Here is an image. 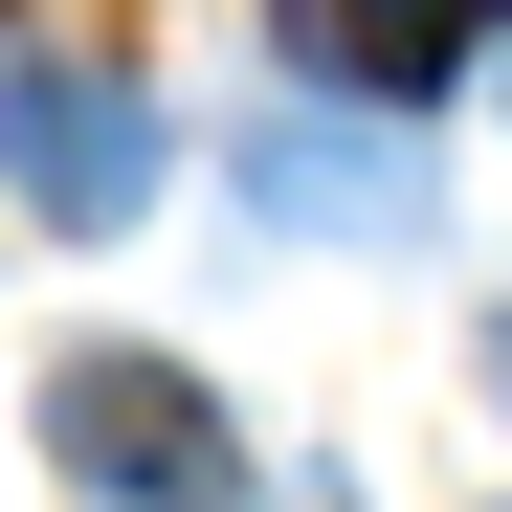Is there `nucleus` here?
I'll list each match as a JSON object with an SVG mask.
<instances>
[{
	"mask_svg": "<svg viewBox=\"0 0 512 512\" xmlns=\"http://www.w3.org/2000/svg\"><path fill=\"white\" fill-rule=\"evenodd\" d=\"M45 468L90 490V512H245V423L179 357H67L45 379Z\"/></svg>",
	"mask_w": 512,
	"mask_h": 512,
	"instance_id": "nucleus-1",
	"label": "nucleus"
},
{
	"mask_svg": "<svg viewBox=\"0 0 512 512\" xmlns=\"http://www.w3.org/2000/svg\"><path fill=\"white\" fill-rule=\"evenodd\" d=\"M156 90H112V67H0V201L23 223H67V245H112V223H156Z\"/></svg>",
	"mask_w": 512,
	"mask_h": 512,
	"instance_id": "nucleus-2",
	"label": "nucleus"
},
{
	"mask_svg": "<svg viewBox=\"0 0 512 512\" xmlns=\"http://www.w3.org/2000/svg\"><path fill=\"white\" fill-rule=\"evenodd\" d=\"M290 23H312V67H357L379 112H423V90H446V67L512 23V0H290Z\"/></svg>",
	"mask_w": 512,
	"mask_h": 512,
	"instance_id": "nucleus-3",
	"label": "nucleus"
},
{
	"mask_svg": "<svg viewBox=\"0 0 512 512\" xmlns=\"http://www.w3.org/2000/svg\"><path fill=\"white\" fill-rule=\"evenodd\" d=\"M268 201H290V223H423V156H312V134H290Z\"/></svg>",
	"mask_w": 512,
	"mask_h": 512,
	"instance_id": "nucleus-4",
	"label": "nucleus"
},
{
	"mask_svg": "<svg viewBox=\"0 0 512 512\" xmlns=\"http://www.w3.org/2000/svg\"><path fill=\"white\" fill-rule=\"evenodd\" d=\"M490 379H512V312H490Z\"/></svg>",
	"mask_w": 512,
	"mask_h": 512,
	"instance_id": "nucleus-5",
	"label": "nucleus"
}]
</instances>
